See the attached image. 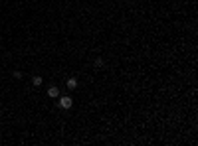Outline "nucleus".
<instances>
[{"label": "nucleus", "instance_id": "nucleus-4", "mask_svg": "<svg viewBox=\"0 0 198 146\" xmlns=\"http://www.w3.org/2000/svg\"><path fill=\"white\" fill-rule=\"evenodd\" d=\"M32 85H34V87H40V85H42V77H40V75H36V77L32 79Z\"/></svg>", "mask_w": 198, "mask_h": 146}, {"label": "nucleus", "instance_id": "nucleus-1", "mask_svg": "<svg viewBox=\"0 0 198 146\" xmlns=\"http://www.w3.org/2000/svg\"><path fill=\"white\" fill-rule=\"evenodd\" d=\"M71 105H73V99H71L70 95L60 97V107H61V109H71Z\"/></svg>", "mask_w": 198, "mask_h": 146}, {"label": "nucleus", "instance_id": "nucleus-5", "mask_svg": "<svg viewBox=\"0 0 198 146\" xmlns=\"http://www.w3.org/2000/svg\"><path fill=\"white\" fill-rule=\"evenodd\" d=\"M95 67H103V59H95Z\"/></svg>", "mask_w": 198, "mask_h": 146}, {"label": "nucleus", "instance_id": "nucleus-3", "mask_svg": "<svg viewBox=\"0 0 198 146\" xmlns=\"http://www.w3.org/2000/svg\"><path fill=\"white\" fill-rule=\"evenodd\" d=\"M76 87H77V79H76V77H71V79H67V89H71V91H73Z\"/></svg>", "mask_w": 198, "mask_h": 146}, {"label": "nucleus", "instance_id": "nucleus-2", "mask_svg": "<svg viewBox=\"0 0 198 146\" xmlns=\"http://www.w3.org/2000/svg\"><path fill=\"white\" fill-rule=\"evenodd\" d=\"M48 95H50L52 99H56V97H60V89H57V87H50V89H48Z\"/></svg>", "mask_w": 198, "mask_h": 146}]
</instances>
